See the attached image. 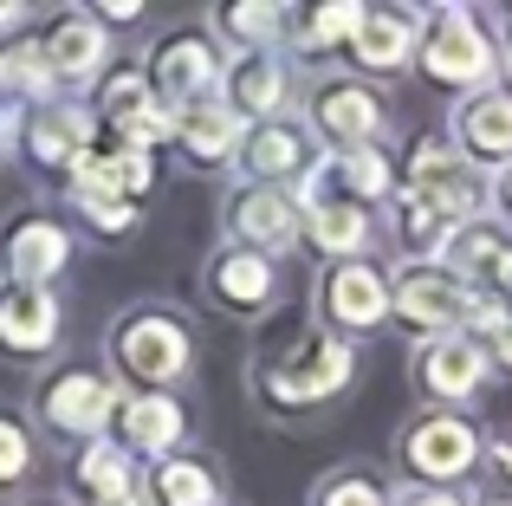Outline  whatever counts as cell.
I'll return each instance as SVG.
<instances>
[{
    "instance_id": "obj_5",
    "label": "cell",
    "mask_w": 512,
    "mask_h": 506,
    "mask_svg": "<svg viewBox=\"0 0 512 506\" xmlns=\"http://www.w3.org/2000/svg\"><path fill=\"white\" fill-rule=\"evenodd\" d=\"M124 364L137 370L143 383H163V377H175V370L188 364V344H182V331H175L169 318H137V325L124 331Z\"/></svg>"
},
{
    "instance_id": "obj_27",
    "label": "cell",
    "mask_w": 512,
    "mask_h": 506,
    "mask_svg": "<svg viewBox=\"0 0 512 506\" xmlns=\"http://www.w3.org/2000/svg\"><path fill=\"white\" fill-rule=\"evenodd\" d=\"M279 91H286V85H279V72H273V65H240V72H234V104H240V111H273V104H279Z\"/></svg>"
},
{
    "instance_id": "obj_39",
    "label": "cell",
    "mask_w": 512,
    "mask_h": 506,
    "mask_svg": "<svg viewBox=\"0 0 512 506\" xmlns=\"http://www.w3.org/2000/svg\"><path fill=\"white\" fill-rule=\"evenodd\" d=\"M500 357H506V364H512V325L500 331Z\"/></svg>"
},
{
    "instance_id": "obj_29",
    "label": "cell",
    "mask_w": 512,
    "mask_h": 506,
    "mask_svg": "<svg viewBox=\"0 0 512 506\" xmlns=\"http://www.w3.org/2000/svg\"><path fill=\"white\" fill-rule=\"evenodd\" d=\"M78 474H85L91 500H98V494H130V468H124V455H117V448H91Z\"/></svg>"
},
{
    "instance_id": "obj_21",
    "label": "cell",
    "mask_w": 512,
    "mask_h": 506,
    "mask_svg": "<svg viewBox=\"0 0 512 506\" xmlns=\"http://www.w3.org/2000/svg\"><path fill=\"white\" fill-rule=\"evenodd\" d=\"M130 435H137V448H169L175 435H182V409L169 403V396H143L137 409H130Z\"/></svg>"
},
{
    "instance_id": "obj_12",
    "label": "cell",
    "mask_w": 512,
    "mask_h": 506,
    "mask_svg": "<svg viewBox=\"0 0 512 506\" xmlns=\"http://www.w3.org/2000/svg\"><path fill=\"white\" fill-rule=\"evenodd\" d=\"M318 124L338 143H350V150H363V137L376 130V98L363 85H331L325 98H318Z\"/></svg>"
},
{
    "instance_id": "obj_18",
    "label": "cell",
    "mask_w": 512,
    "mask_h": 506,
    "mask_svg": "<svg viewBox=\"0 0 512 506\" xmlns=\"http://www.w3.org/2000/svg\"><path fill=\"white\" fill-rule=\"evenodd\" d=\"M402 52H409V26L396 13H370L357 26V59L363 65H402Z\"/></svg>"
},
{
    "instance_id": "obj_26",
    "label": "cell",
    "mask_w": 512,
    "mask_h": 506,
    "mask_svg": "<svg viewBox=\"0 0 512 506\" xmlns=\"http://www.w3.org/2000/svg\"><path fill=\"white\" fill-rule=\"evenodd\" d=\"M338 176H344V189L357 195V202H370V195L389 189V169H383V156H376V150H344L338 156Z\"/></svg>"
},
{
    "instance_id": "obj_24",
    "label": "cell",
    "mask_w": 512,
    "mask_h": 506,
    "mask_svg": "<svg viewBox=\"0 0 512 506\" xmlns=\"http://www.w3.org/2000/svg\"><path fill=\"white\" fill-rule=\"evenodd\" d=\"M247 169H253V176H292V169H299V137L266 124L260 137L247 143Z\"/></svg>"
},
{
    "instance_id": "obj_22",
    "label": "cell",
    "mask_w": 512,
    "mask_h": 506,
    "mask_svg": "<svg viewBox=\"0 0 512 506\" xmlns=\"http://www.w3.org/2000/svg\"><path fill=\"white\" fill-rule=\"evenodd\" d=\"M214 279H221V299H234V305H260L266 286H273V273H266L260 253H234V260H221Z\"/></svg>"
},
{
    "instance_id": "obj_11",
    "label": "cell",
    "mask_w": 512,
    "mask_h": 506,
    "mask_svg": "<svg viewBox=\"0 0 512 506\" xmlns=\"http://www.w3.org/2000/svg\"><path fill=\"white\" fill-rule=\"evenodd\" d=\"M0 325H7V338L20 344V351H39V344H52V331H59V305H52V292H39V286H13Z\"/></svg>"
},
{
    "instance_id": "obj_19",
    "label": "cell",
    "mask_w": 512,
    "mask_h": 506,
    "mask_svg": "<svg viewBox=\"0 0 512 506\" xmlns=\"http://www.w3.org/2000/svg\"><path fill=\"white\" fill-rule=\"evenodd\" d=\"M312 234H318L331 253H357L370 228H363V208H357V202H318V208H312Z\"/></svg>"
},
{
    "instance_id": "obj_31",
    "label": "cell",
    "mask_w": 512,
    "mask_h": 506,
    "mask_svg": "<svg viewBox=\"0 0 512 506\" xmlns=\"http://www.w3.org/2000/svg\"><path fill=\"white\" fill-rule=\"evenodd\" d=\"M273 20H279L273 7H227V26H234L240 39H266V33H273Z\"/></svg>"
},
{
    "instance_id": "obj_10",
    "label": "cell",
    "mask_w": 512,
    "mask_h": 506,
    "mask_svg": "<svg viewBox=\"0 0 512 506\" xmlns=\"http://www.w3.org/2000/svg\"><path fill=\"white\" fill-rule=\"evenodd\" d=\"M111 124L130 137V150H143V143L169 137L175 117L150 98V85H143V78H124V85H111Z\"/></svg>"
},
{
    "instance_id": "obj_20",
    "label": "cell",
    "mask_w": 512,
    "mask_h": 506,
    "mask_svg": "<svg viewBox=\"0 0 512 506\" xmlns=\"http://www.w3.org/2000/svg\"><path fill=\"white\" fill-rule=\"evenodd\" d=\"M240 234H247V241H266V247L286 241L292 234V208L279 202L273 189H253L247 202H240Z\"/></svg>"
},
{
    "instance_id": "obj_3",
    "label": "cell",
    "mask_w": 512,
    "mask_h": 506,
    "mask_svg": "<svg viewBox=\"0 0 512 506\" xmlns=\"http://www.w3.org/2000/svg\"><path fill=\"white\" fill-rule=\"evenodd\" d=\"M487 65H493V52L480 39V26L467 13H448L435 26V39H428V72L448 78V85H474V78H487Z\"/></svg>"
},
{
    "instance_id": "obj_43",
    "label": "cell",
    "mask_w": 512,
    "mask_h": 506,
    "mask_svg": "<svg viewBox=\"0 0 512 506\" xmlns=\"http://www.w3.org/2000/svg\"><path fill=\"white\" fill-rule=\"evenodd\" d=\"M506 65H512V52H506Z\"/></svg>"
},
{
    "instance_id": "obj_13",
    "label": "cell",
    "mask_w": 512,
    "mask_h": 506,
    "mask_svg": "<svg viewBox=\"0 0 512 506\" xmlns=\"http://www.w3.org/2000/svg\"><path fill=\"white\" fill-rule=\"evenodd\" d=\"M480 377H487V351H480L474 338H441L435 351H428V383H435L441 396H467Z\"/></svg>"
},
{
    "instance_id": "obj_25",
    "label": "cell",
    "mask_w": 512,
    "mask_h": 506,
    "mask_svg": "<svg viewBox=\"0 0 512 506\" xmlns=\"http://www.w3.org/2000/svg\"><path fill=\"white\" fill-rule=\"evenodd\" d=\"M448 260L461 266L467 279H500V260H506V247L493 241V234L467 228V234H454V241H448Z\"/></svg>"
},
{
    "instance_id": "obj_38",
    "label": "cell",
    "mask_w": 512,
    "mask_h": 506,
    "mask_svg": "<svg viewBox=\"0 0 512 506\" xmlns=\"http://www.w3.org/2000/svg\"><path fill=\"white\" fill-rule=\"evenodd\" d=\"M409 506H461L454 494H422V500H409Z\"/></svg>"
},
{
    "instance_id": "obj_40",
    "label": "cell",
    "mask_w": 512,
    "mask_h": 506,
    "mask_svg": "<svg viewBox=\"0 0 512 506\" xmlns=\"http://www.w3.org/2000/svg\"><path fill=\"white\" fill-rule=\"evenodd\" d=\"M500 286L512 292V253H506V260H500Z\"/></svg>"
},
{
    "instance_id": "obj_6",
    "label": "cell",
    "mask_w": 512,
    "mask_h": 506,
    "mask_svg": "<svg viewBox=\"0 0 512 506\" xmlns=\"http://www.w3.org/2000/svg\"><path fill=\"white\" fill-rule=\"evenodd\" d=\"M156 78H163L169 98H182V104H195V111H208V91H214V78H221V59H214L201 39H182V46L163 52Z\"/></svg>"
},
{
    "instance_id": "obj_37",
    "label": "cell",
    "mask_w": 512,
    "mask_h": 506,
    "mask_svg": "<svg viewBox=\"0 0 512 506\" xmlns=\"http://www.w3.org/2000/svg\"><path fill=\"white\" fill-rule=\"evenodd\" d=\"M91 506H143V500H137V487H130V494H98Z\"/></svg>"
},
{
    "instance_id": "obj_30",
    "label": "cell",
    "mask_w": 512,
    "mask_h": 506,
    "mask_svg": "<svg viewBox=\"0 0 512 506\" xmlns=\"http://www.w3.org/2000/svg\"><path fill=\"white\" fill-rule=\"evenodd\" d=\"M363 20H370V13H363V7H325V13H318V26H305V46H331V39H357V26Z\"/></svg>"
},
{
    "instance_id": "obj_35",
    "label": "cell",
    "mask_w": 512,
    "mask_h": 506,
    "mask_svg": "<svg viewBox=\"0 0 512 506\" xmlns=\"http://www.w3.org/2000/svg\"><path fill=\"white\" fill-rule=\"evenodd\" d=\"M0 468H7V474H20V468H26V442H20V429H0Z\"/></svg>"
},
{
    "instance_id": "obj_4",
    "label": "cell",
    "mask_w": 512,
    "mask_h": 506,
    "mask_svg": "<svg viewBox=\"0 0 512 506\" xmlns=\"http://www.w3.org/2000/svg\"><path fill=\"white\" fill-rule=\"evenodd\" d=\"M344 377H350V344H338V338H318V344H305V351L292 357L286 370H279V377H273V390L286 396V403H299V396H331Z\"/></svg>"
},
{
    "instance_id": "obj_17",
    "label": "cell",
    "mask_w": 512,
    "mask_h": 506,
    "mask_svg": "<svg viewBox=\"0 0 512 506\" xmlns=\"http://www.w3.org/2000/svg\"><path fill=\"white\" fill-rule=\"evenodd\" d=\"M91 137V117L85 111H59V117H39V130H33V150L46 156V163H78V143Z\"/></svg>"
},
{
    "instance_id": "obj_42",
    "label": "cell",
    "mask_w": 512,
    "mask_h": 506,
    "mask_svg": "<svg viewBox=\"0 0 512 506\" xmlns=\"http://www.w3.org/2000/svg\"><path fill=\"white\" fill-rule=\"evenodd\" d=\"M500 461H506V468H512V448H500Z\"/></svg>"
},
{
    "instance_id": "obj_32",
    "label": "cell",
    "mask_w": 512,
    "mask_h": 506,
    "mask_svg": "<svg viewBox=\"0 0 512 506\" xmlns=\"http://www.w3.org/2000/svg\"><path fill=\"white\" fill-rule=\"evenodd\" d=\"M325 506H383V494H376L370 481H338V487L325 494Z\"/></svg>"
},
{
    "instance_id": "obj_14",
    "label": "cell",
    "mask_w": 512,
    "mask_h": 506,
    "mask_svg": "<svg viewBox=\"0 0 512 506\" xmlns=\"http://www.w3.org/2000/svg\"><path fill=\"white\" fill-rule=\"evenodd\" d=\"M98 59H104V33L91 20H65L59 33H52V46H46V65L65 72V78H91Z\"/></svg>"
},
{
    "instance_id": "obj_9",
    "label": "cell",
    "mask_w": 512,
    "mask_h": 506,
    "mask_svg": "<svg viewBox=\"0 0 512 506\" xmlns=\"http://www.w3.org/2000/svg\"><path fill=\"white\" fill-rule=\"evenodd\" d=\"M409 461L422 474H435V481H448V474H461L474 461V435H467V422H422L409 435Z\"/></svg>"
},
{
    "instance_id": "obj_28",
    "label": "cell",
    "mask_w": 512,
    "mask_h": 506,
    "mask_svg": "<svg viewBox=\"0 0 512 506\" xmlns=\"http://www.w3.org/2000/svg\"><path fill=\"white\" fill-rule=\"evenodd\" d=\"M156 487H163V506H208V500H214L208 474H201V468H188V461L163 468V474H156Z\"/></svg>"
},
{
    "instance_id": "obj_7",
    "label": "cell",
    "mask_w": 512,
    "mask_h": 506,
    "mask_svg": "<svg viewBox=\"0 0 512 506\" xmlns=\"http://www.w3.org/2000/svg\"><path fill=\"white\" fill-rule=\"evenodd\" d=\"M111 403H117L111 383H98V377H65V383H52L46 416L59 422V429H72V435H91V429H104Z\"/></svg>"
},
{
    "instance_id": "obj_8",
    "label": "cell",
    "mask_w": 512,
    "mask_h": 506,
    "mask_svg": "<svg viewBox=\"0 0 512 506\" xmlns=\"http://www.w3.org/2000/svg\"><path fill=\"white\" fill-rule=\"evenodd\" d=\"M383 312H389V292L370 266H338V273H331V318H338V325L370 331Z\"/></svg>"
},
{
    "instance_id": "obj_16",
    "label": "cell",
    "mask_w": 512,
    "mask_h": 506,
    "mask_svg": "<svg viewBox=\"0 0 512 506\" xmlns=\"http://www.w3.org/2000/svg\"><path fill=\"white\" fill-rule=\"evenodd\" d=\"M65 260V234L46 228V221H26L20 241H13V273H20V286H33V279H52Z\"/></svg>"
},
{
    "instance_id": "obj_33",
    "label": "cell",
    "mask_w": 512,
    "mask_h": 506,
    "mask_svg": "<svg viewBox=\"0 0 512 506\" xmlns=\"http://www.w3.org/2000/svg\"><path fill=\"white\" fill-rule=\"evenodd\" d=\"M117 169H124V189L130 195L150 189V156H143V150H124V156H117Z\"/></svg>"
},
{
    "instance_id": "obj_23",
    "label": "cell",
    "mask_w": 512,
    "mask_h": 506,
    "mask_svg": "<svg viewBox=\"0 0 512 506\" xmlns=\"http://www.w3.org/2000/svg\"><path fill=\"white\" fill-rule=\"evenodd\" d=\"M234 137H240V117L234 111H188V124H182V143L195 156H227V150H234Z\"/></svg>"
},
{
    "instance_id": "obj_2",
    "label": "cell",
    "mask_w": 512,
    "mask_h": 506,
    "mask_svg": "<svg viewBox=\"0 0 512 506\" xmlns=\"http://www.w3.org/2000/svg\"><path fill=\"white\" fill-rule=\"evenodd\" d=\"M396 305H402V318H409L415 331H454V325H467V305H474V299L454 286V273L409 266V273H402Z\"/></svg>"
},
{
    "instance_id": "obj_15",
    "label": "cell",
    "mask_w": 512,
    "mask_h": 506,
    "mask_svg": "<svg viewBox=\"0 0 512 506\" xmlns=\"http://www.w3.org/2000/svg\"><path fill=\"white\" fill-rule=\"evenodd\" d=\"M461 137L474 143V150H487V156H512V98H474V104H461Z\"/></svg>"
},
{
    "instance_id": "obj_36",
    "label": "cell",
    "mask_w": 512,
    "mask_h": 506,
    "mask_svg": "<svg viewBox=\"0 0 512 506\" xmlns=\"http://www.w3.org/2000/svg\"><path fill=\"white\" fill-rule=\"evenodd\" d=\"M85 208L104 221V228H130V208H124V202H85Z\"/></svg>"
},
{
    "instance_id": "obj_41",
    "label": "cell",
    "mask_w": 512,
    "mask_h": 506,
    "mask_svg": "<svg viewBox=\"0 0 512 506\" xmlns=\"http://www.w3.org/2000/svg\"><path fill=\"white\" fill-rule=\"evenodd\" d=\"M500 195H506V208H512V169H506V182H500Z\"/></svg>"
},
{
    "instance_id": "obj_34",
    "label": "cell",
    "mask_w": 512,
    "mask_h": 506,
    "mask_svg": "<svg viewBox=\"0 0 512 506\" xmlns=\"http://www.w3.org/2000/svg\"><path fill=\"white\" fill-rule=\"evenodd\" d=\"M39 59H46V52H13V59H7V78H13V85H39Z\"/></svg>"
},
{
    "instance_id": "obj_1",
    "label": "cell",
    "mask_w": 512,
    "mask_h": 506,
    "mask_svg": "<svg viewBox=\"0 0 512 506\" xmlns=\"http://www.w3.org/2000/svg\"><path fill=\"white\" fill-rule=\"evenodd\" d=\"M409 195L415 202H428L441 221H467L480 208V169L467 163V156H454V150H428V156H415V182H409Z\"/></svg>"
}]
</instances>
